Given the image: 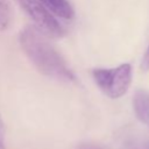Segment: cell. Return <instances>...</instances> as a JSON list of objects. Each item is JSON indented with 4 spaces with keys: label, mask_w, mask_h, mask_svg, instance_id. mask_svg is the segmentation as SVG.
Listing matches in <instances>:
<instances>
[{
    "label": "cell",
    "mask_w": 149,
    "mask_h": 149,
    "mask_svg": "<svg viewBox=\"0 0 149 149\" xmlns=\"http://www.w3.org/2000/svg\"><path fill=\"white\" fill-rule=\"evenodd\" d=\"M19 41L23 52L38 72L65 83L76 79L63 56L34 26L24 27L20 31Z\"/></svg>",
    "instance_id": "obj_1"
},
{
    "label": "cell",
    "mask_w": 149,
    "mask_h": 149,
    "mask_svg": "<svg viewBox=\"0 0 149 149\" xmlns=\"http://www.w3.org/2000/svg\"><path fill=\"white\" fill-rule=\"evenodd\" d=\"M92 77L104 94L118 99L127 93L132 84L133 69L130 64L123 63L111 69H94Z\"/></svg>",
    "instance_id": "obj_2"
},
{
    "label": "cell",
    "mask_w": 149,
    "mask_h": 149,
    "mask_svg": "<svg viewBox=\"0 0 149 149\" xmlns=\"http://www.w3.org/2000/svg\"><path fill=\"white\" fill-rule=\"evenodd\" d=\"M34 22V27L48 37L58 38L64 36L65 31L51 12L38 0H15Z\"/></svg>",
    "instance_id": "obj_3"
},
{
    "label": "cell",
    "mask_w": 149,
    "mask_h": 149,
    "mask_svg": "<svg viewBox=\"0 0 149 149\" xmlns=\"http://www.w3.org/2000/svg\"><path fill=\"white\" fill-rule=\"evenodd\" d=\"M133 108L136 118L149 126V91L140 88L133 95Z\"/></svg>",
    "instance_id": "obj_4"
},
{
    "label": "cell",
    "mask_w": 149,
    "mask_h": 149,
    "mask_svg": "<svg viewBox=\"0 0 149 149\" xmlns=\"http://www.w3.org/2000/svg\"><path fill=\"white\" fill-rule=\"evenodd\" d=\"M52 14L62 19H72L74 13L73 8L68 0H38Z\"/></svg>",
    "instance_id": "obj_5"
},
{
    "label": "cell",
    "mask_w": 149,
    "mask_h": 149,
    "mask_svg": "<svg viewBox=\"0 0 149 149\" xmlns=\"http://www.w3.org/2000/svg\"><path fill=\"white\" fill-rule=\"evenodd\" d=\"M12 22V8L8 0H0V31L6 30Z\"/></svg>",
    "instance_id": "obj_6"
},
{
    "label": "cell",
    "mask_w": 149,
    "mask_h": 149,
    "mask_svg": "<svg viewBox=\"0 0 149 149\" xmlns=\"http://www.w3.org/2000/svg\"><path fill=\"white\" fill-rule=\"evenodd\" d=\"M141 69L143 71H149V44L144 51V55L141 61Z\"/></svg>",
    "instance_id": "obj_7"
},
{
    "label": "cell",
    "mask_w": 149,
    "mask_h": 149,
    "mask_svg": "<svg viewBox=\"0 0 149 149\" xmlns=\"http://www.w3.org/2000/svg\"><path fill=\"white\" fill-rule=\"evenodd\" d=\"M76 149H106L104 147H100L95 143H88V142H84V143H80L77 146Z\"/></svg>",
    "instance_id": "obj_8"
},
{
    "label": "cell",
    "mask_w": 149,
    "mask_h": 149,
    "mask_svg": "<svg viewBox=\"0 0 149 149\" xmlns=\"http://www.w3.org/2000/svg\"><path fill=\"white\" fill-rule=\"evenodd\" d=\"M0 149H5V128H3L1 114H0Z\"/></svg>",
    "instance_id": "obj_9"
}]
</instances>
